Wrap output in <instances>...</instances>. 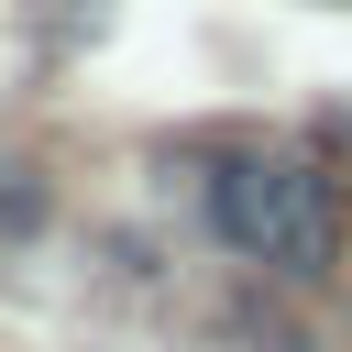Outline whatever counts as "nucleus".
I'll list each match as a JSON object with an SVG mask.
<instances>
[{
    "mask_svg": "<svg viewBox=\"0 0 352 352\" xmlns=\"http://www.w3.org/2000/svg\"><path fill=\"white\" fill-rule=\"evenodd\" d=\"M209 220L242 264H275V275H319L341 253V198L308 154H231L209 176Z\"/></svg>",
    "mask_w": 352,
    "mask_h": 352,
    "instance_id": "1",
    "label": "nucleus"
},
{
    "mask_svg": "<svg viewBox=\"0 0 352 352\" xmlns=\"http://www.w3.org/2000/svg\"><path fill=\"white\" fill-rule=\"evenodd\" d=\"M11 220H33V198H22V209H0V242H11Z\"/></svg>",
    "mask_w": 352,
    "mask_h": 352,
    "instance_id": "2",
    "label": "nucleus"
}]
</instances>
